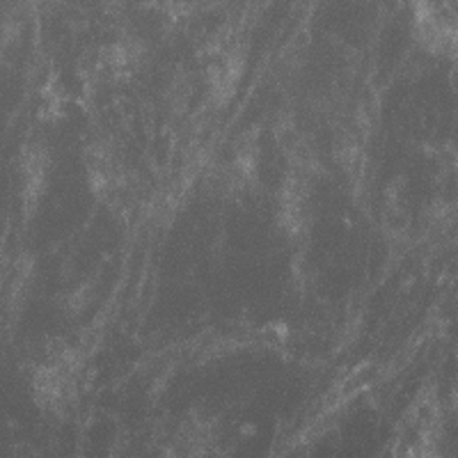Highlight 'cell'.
Here are the masks:
<instances>
[{
  "label": "cell",
  "instance_id": "1",
  "mask_svg": "<svg viewBox=\"0 0 458 458\" xmlns=\"http://www.w3.org/2000/svg\"><path fill=\"white\" fill-rule=\"evenodd\" d=\"M412 28L428 51L458 53V0H412Z\"/></svg>",
  "mask_w": 458,
  "mask_h": 458
}]
</instances>
